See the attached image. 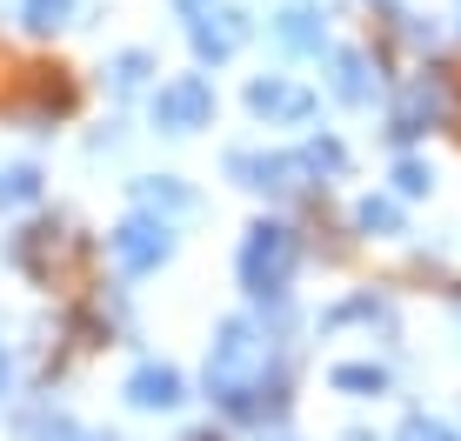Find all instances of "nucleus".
I'll return each instance as SVG.
<instances>
[{"label": "nucleus", "instance_id": "1", "mask_svg": "<svg viewBox=\"0 0 461 441\" xmlns=\"http://www.w3.org/2000/svg\"><path fill=\"white\" fill-rule=\"evenodd\" d=\"M208 401L221 415L248 421V428H275L288 421L294 408V382H288V361L267 341V328L254 321H221L214 328V348H208Z\"/></svg>", "mask_w": 461, "mask_h": 441}, {"label": "nucleus", "instance_id": "2", "mask_svg": "<svg viewBox=\"0 0 461 441\" xmlns=\"http://www.w3.org/2000/svg\"><path fill=\"white\" fill-rule=\"evenodd\" d=\"M234 274H241V288L254 294V302H267V308H288L294 274H301V234L288 228V220H254V228L241 234Z\"/></svg>", "mask_w": 461, "mask_h": 441}, {"label": "nucleus", "instance_id": "3", "mask_svg": "<svg viewBox=\"0 0 461 441\" xmlns=\"http://www.w3.org/2000/svg\"><path fill=\"white\" fill-rule=\"evenodd\" d=\"M107 255H114V267L127 281H140V274H154V267L174 261V228L161 214H127L121 228L107 234Z\"/></svg>", "mask_w": 461, "mask_h": 441}, {"label": "nucleus", "instance_id": "4", "mask_svg": "<svg viewBox=\"0 0 461 441\" xmlns=\"http://www.w3.org/2000/svg\"><path fill=\"white\" fill-rule=\"evenodd\" d=\"M208 121H214V87L201 74H181V81H167L154 94V128L161 134H194Z\"/></svg>", "mask_w": 461, "mask_h": 441}, {"label": "nucleus", "instance_id": "5", "mask_svg": "<svg viewBox=\"0 0 461 441\" xmlns=\"http://www.w3.org/2000/svg\"><path fill=\"white\" fill-rule=\"evenodd\" d=\"M228 175L241 181V187H254V194H301L314 175H308V161L301 154H228Z\"/></svg>", "mask_w": 461, "mask_h": 441}, {"label": "nucleus", "instance_id": "6", "mask_svg": "<svg viewBox=\"0 0 461 441\" xmlns=\"http://www.w3.org/2000/svg\"><path fill=\"white\" fill-rule=\"evenodd\" d=\"M187 14H194V21H187V34H194V54L201 60H228L234 47L248 40V21L234 7H208V0H181Z\"/></svg>", "mask_w": 461, "mask_h": 441}, {"label": "nucleus", "instance_id": "7", "mask_svg": "<svg viewBox=\"0 0 461 441\" xmlns=\"http://www.w3.org/2000/svg\"><path fill=\"white\" fill-rule=\"evenodd\" d=\"M441 121H448V87H441V81H415L402 101H394L388 128H394V140H415L428 128H441Z\"/></svg>", "mask_w": 461, "mask_h": 441}, {"label": "nucleus", "instance_id": "8", "mask_svg": "<svg viewBox=\"0 0 461 441\" xmlns=\"http://www.w3.org/2000/svg\"><path fill=\"white\" fill-rule=\"evenodd\" d=\"M127 401H134L140 415H167V408L187 401V382H181V368H167V361H140V368L127 374Z\"/></svg>", "mask_w": 461, "mask_h": 441}, {"label": "nucleus", "instance_id": "9", "mask_svg": "<svg viewBox=\"0 0 461 441\" xmlns=\"http://www.w3.org/2000/svg\"><path fill=\"white\" fill-rule=\"evenodd\" d=\"M248 114H261V121H281V128H294V121H308L314 114V94L308 87H294V81H254L248 87Z\"/></svg>", "mask_w": 461, "mask_h": 441}, {"label": "nucleus", "instance_id": "10", "mask_svg": "<svg viewBox=\"0 0 461 441\" xmlns=\"http://www.w3.org/2000/svg\"><path fill=\"white\" fill-rule=\"evenodd\" d=\"M328 388H335V395H355V401H375V395H388V368H381V361H335V368H328Z\"/></svg>", "mask_w": 461, "mask_h": 441}, {"label": "nucleus", "instance_id": "11", "mask_svg": "<svg viewBox=\"0 0 461 441\" xmlns=\"http://www.w3.org/2000/svg\"><path fill=\"white\" fill-rule=\"evenodd\" d=\"M355 234H368V241H388V234H402V201L361 194V201H355Z\"/></svg>", "mask_w": 461, "mask_h": 441}, {"label": "nucleus", "instance_id": "12", "mask_svg": "<svg viewBox=\"0 0 461 441\" xmlns=\"http://www.w3.org/2000/svg\"><path fill=\"white\" fill-rule=\"evenodd\" d=\"M134 194H140V208H148V214H187V208H194V194H187V187L181 181H174V175H148V181H140L134 187Z\"/></svg>", "mask_w": 461, "mask_h": 441}, {"label": "nucleus", "instance_id": "13", "mask_svg": "<svg viewBox=\"0 0 461 441\" xmlns=\"http://www.w3.org/2000/svg\"><path fill=\"white\" fill-rule=\"evenodd\" d=\"M341 321H368V328L381 321V328H394V308L381 302V294H348L341 308H328V314H321V328H341Z\"/></svg>", "mask_w": 461, "mask_h": 441}, {"label": "nucleus", "instance_id": "14", "mask_svg": "<svg viewBox=\"0 0 461 441\" xmlns=\"http://www.w3.org/2000/svg\"><path fill=\"white\" fill-rule=\"evenodd\" d=\"M41 194V167L34 161H7L0 167V208H27Z\"/></svg>", "mask_w": 461, "mask_h": 441}, {"label": "nucleus", "instance_id": "15", "mask_svg": "<svg viewBox=\"0 0 461 441\" xmlns=\"http://www.w3.org/2000/svg\"><path fill=\"white\" fill-rule=\"evenodd\" d=\"M335 94H341V101H355V107L375 94V81H368V60H361V54H348V47L335 54Z\"/></svg>", "mask_w": 461, "mask_h": 441}, {"label": "nucleus", "instance_id": "16", "mask_svg": "<svg viewBox=\"0 0 461 441\" xmlns=\"http://www.w3.org/2000/svg\"><path fill=\"white\" fill-rule=\"evenodd\" d=\"M301 161H308V175H348V148L328 134H314L308 148H301Z\"/></svg>", "mask_w": 461, "mask_h": 441}, {"label": "nucleus", "instance_id": "17", "mask_svg": "<svg viewBox=\"0 0 461 441\" xmlns=\"http://www.w3.org/2000/svg\"><path fill=\"white\" fill-rule=\"evenodd\" d=\"M281 40H288V47H321L314 14H308V7H288V14H281Z\"/></svg>", "mask_w": 461, "mask_h": 441}, {"label": "nucleus", "instance_id": "18", "mask_svg": "<svg viewBox=\"0 0 461 441\" xmlns=\"http://www.w3.org/2000/svg\"><path fill=\"white\" fill-rule=\"evenodd\" d=\"M68 7H74V0H27V7H21V21L34 27V34H54V27L68 21Z\"/></svg>", "mask_w": 461, "mask_h": 441}, {"label": "nucleus", "instance_id": "19", "mask_svg": "<svg viewBox=\"0 0 461 441\" xmlns=\"http://www.w3.org/2000/svg\"><path fill=\"white\" fill-rule=\"evenodd\" d=\"M394 441H461V435H455V428H448L441 415H408V421H402V435H394Z\"/></svg>", "mask_w": 461, "mask_h": 441}, {"label": "nucleus", "instance_id": "20", "mask_svg": "<svg viewBox=\"0 0 461 441\" xmlns=\"http://www.w3.org/2000/svg\"><path fill=\"white\" fill-rule=\"evenodd\" d=\"M428 181H435V175H428L421 161H394V194H402V201H415V194H428Z\"/></svg>", "mask_w": 461, "mask_h": 441}, {"label": "nucleus", "instance_id": "21", "mask_svg": "<svg viewBox=\"0 0 461 441\" xmlns=\"http://www.w3.org/2000/svg\"><path fill=\"white\" fill-rule=\"evenodd\" d=\"M140 81H148V54H121L114 60V94H134Z\"/></svg>", "mask_w": 461, "mask_h": 441}, {"label": "nucleus", "instance_id": "22", "mask_svg": "<svg viewBox=\"0 0 461 441\" xmlns=\"http://www.w3.org/2000/svg\"><path fill=\"white\" fill-rule=\"evenodd\" d=\"M7 395H14V355L0 348V401H7Z\"/></svg>", "mask_w": 461, "mask_h": 441}, {"label": "nucleus", "instance_id": "23", "mask_svg": "<svg viewBox=\"0 0 461 441\" xmlns=\"http://www.w3.org/2000/svg\"><path fill=\"white\" fill-rule=\"evenodd\" d=\"M341 441H375V435H341Z\"/></svg>", "mask_w": 461, "mask_h": 441}, {"label": "nucleus", "instance_id": "24", "mask_svg": "<svg viewBox=\"0 0 461 441\" xmlns=\"http://www.w3.org/2000/svg\"><path fill=\"white\" fill-rule=\"evenodd\" d=\"M187 441H214V435H187Z\"/></svg>", "mask_w": 461, "mask_h": 441}, {"label": "nucleus", "instance_id": "25", "mask_svg": "<svg viewBox=\"0 0 461 441\" xmlns=\"http://www.w3.org/2000/svg\"><path fill=\"white\" fill-rule=\"evenodd\" d=\"M107 441H114V435H107Z\"/></svg>", "mask_w": 461, "mask_h": 441}]
</instances>
